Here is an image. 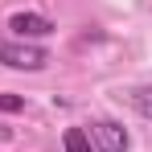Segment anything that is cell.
Masks as SVG:
<instances>
[{
    "label": "cell",
    "mask_w": 152,
    "mask_h": 152,
    "mask_svg": "<svg viewBox=\"0 0 152 152\" xmlns=\"http://www.w3.org/2000/svg\"><path fill=\"white\" fill-rule=\"evenodd\" d=\"M0 62L8 70H45L50 66V53L33 41H0Z\"/></svg>",
    "instance_id": "1"
},
{
    "label": "cell",
    "mask_w": 152,
    "mask_h": 152,
    "mask_svg": "<svg viewBox=\"0 0 152 152\" xmlns=\"http://www.w3.org/2000/svg\"><path fill=\"white\" fill-rule=\"evenodd\" d=\"M62 144H66V152H95V144H91V136H86L82 127H66Z\"/></svg>",
    "instance_id": "4"
},
{
    "label": "cell",
    "mask_w": 152,
    "mask_h": 152,
    "mask_svg": "<svg viewBox=\"0 0 152 152\" xmlns=\"http://www.w3.org/2000/svg\"><path fill=\"white\" fill-rule=\"evenodd\" d=\"M127 99H132V107H136V111H140V115L152 124V86H136Z\"/></svg>",
    "instance_id": "5"
},
{
    "label": "cell",
    "mask_w": 152,
    "mask_h": 152,
    "mask_svg": "<svg viewBox=\"0 0 152 152\" xmlns=\"http://www.w3.org/2000/svg\"><path fill=\"white\" fill-rule=\"evenodd\" d=\"M91 144H95V152H127V132L124 124H115V119H99V124H91Z\"/></svg>",
    "instance_id": "2"
},
{
    "label": "cell",
    "mask_w": 152,
    "mask_h": 152,
    "mask_svg": "<svg viewBox=\"0 0 152 152\" xmlns=\"http://www.w3.org/2000/svg\"><path fill=\"white\" fill-rule=\"evenodd\" d=\"M8 29H12L21 41H33V37H50L58 25H53L50 17H41V12H12V17H8Z\"/></svg>",
    "instance_id": "3"
}]
</instances>
